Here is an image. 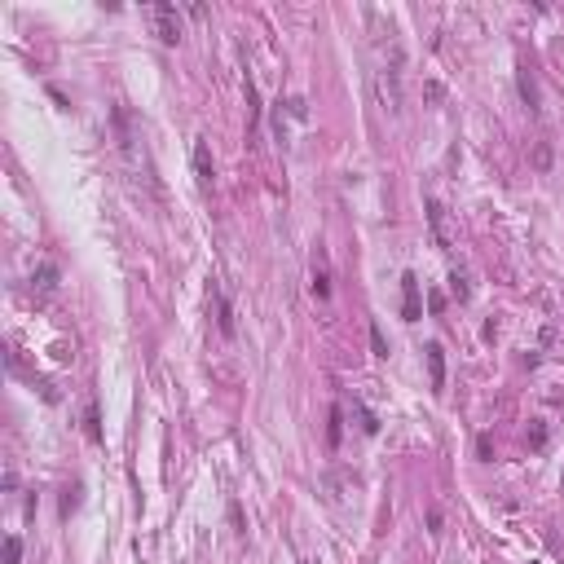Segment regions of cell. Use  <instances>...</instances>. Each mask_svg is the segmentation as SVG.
I'll return each instance as SVG.
<instances>
[{
    "label": "cell",
    "instance_id": "6da1fadb",
    "mask_svg": "<svg viewBox=\"0 0 564 564\" xmlns=\"http://www.w3.org/2000/svg\"><path fill=\"white\" fill-rule=\"evenodd\" d=\"M150 18H154V35L163 44H181V14H176V5H154Z\"/></svg>",
    "mask_w": 564,
    "mask_h": 564
},
{
    "label": "cell",
    "instance_id": "5b68a950",
    "mask_svg": "<svg viewBox=\"0 0 564 564\" xmlns=\"http://www.w3.org/2000/svg\"><path fill=\"white\" fill-rule=\"evenodd\" d=\"M53 291H57V265H53V260H44V265L31 273V295L35 300H49Z\"/></svg>",
    "mask_w": 564,
    "mask_h": 564
},
{
    "label": "cell",
    "instance_id": "ba28073f",
    "mask_svg": "<svg viewBox=\"0 0 564 564\" xmlns=\"http://www.w3.org/2000/svg\"><path fill=\"white\" fill-rule=\"evenodd\" d=\"M428 225H432V238H437V247H450V234H446V208H441L437 199H428Z\"/></svg>",
    "mask_w": 564,
    "mask_h": 564
},
{
    "label": "cell",
    "instance_id": "52a82bcc",
    "mask_svg": "<svg viewBox=\"0 0 564 564\" xmlns=\"http://www.w3.org/2000/svg\"><path fill=\"white\" fill-rule=\"evenodd\" d=\"M194 176H199V185H203V190H208V185H212V176H216V172H212V150H208V141H203V137L194 141Z\"/></svg>",
    "mask_w": 564,
    "mask_h": 564
},
{
    "label": "cell",
    "instance_id": "277c9868",
    "mask_svg": "<svg viewBox=\"0 0 564 564\" xmlns=\"http://www.w3.org/2000/svg\"><path fill=\"white\" fill-rule=\"evenodd\" d=\"M208 300H212V313H216V327H221V335H225V340H230V335H234V309H230V300H225V291H221V286H208Z\"/></svg>",
    "mask_w": 564,
    "mask_h": 564
},
{
    "label": "cell",
    "instance_id": "8fae6325",
    "mask_svg": "<svg viewBox=\"0 0 564 564\" xmlns=\"http://www.w3.org/2000/svg\"><path fill=\"white\" fill-rule=\"evenodd\" d=\"M340 424H344V410H340V406H331V428H327V446H331V450L340 446V432H344Z\"/></svg>",
    "mask_w": 564,
    "mask_h": 564
},
{
    "label": "cell",
    "instance_id": "e0dca14e",
    "mask_svg": "<svg viewBox=\"0 0 564 564\" xmlns=\"http://www.w3.org/2000/svg\"><path fill=\"white\" fill-rule=\"evenodd\" d=\"M560 494H564V476H560Z\"/></svg>",
    "mask_w": 564,
    "mask_h": 564
},
{
    "label": "cell",
    "instance_id": "7c38bea8",
    "mask_svg": "<svg viewBox=\"0 0 564 564\" xmlns=\"http://www.w3.org/2000/svg\"><path fill=\"white\" fill-rule=\"evenodd\" d=\"M84 432H89V441H102V428H98V406H89V410H84Z\"/></svg>",
    "mask_w": 564,
    "mask_h": 564
},
{
    "label": "cell",
    "instance_id": "8992f818",
    "mask_svg": "<svg viewBox=\"0 0 564 564\" xmlns=\"http://www.w3.org/2000/svg\"><path fill=\"white\" fill-rule=\"evenodd\" d=\"M424 357H428L432 392H441V388H446V349H441V344H428V349H424Z\"/></svg>",
    "mask_w": 564,
    "mask_h": 564
},
{
    "label": "cell",
    "instance_id": "5bb4252c",
    "mask_svg": "<svg viewBox=\"0 0 564 564\" xmlns=\"http://www.w3.org/2000/svg\"><path fill=\"white\" fill-rule=\"evenodd\" d=\"M370 349H375V357H388V340H383L379 327H370Z\"/></svg>",
    "mask_w": 564,
    "mask_h": 564
},
{
    "label": "cell",
    "instance_id": "30bf717a",
    "mask_svg": "<svg viewBox=\"0 0 564 564\" xmlns=\"http://www.w3.org/2000/svg\"><path fill=\"white\" fill-rule=\"evenodd\" d=\"M353 415H357V428H362L366 437H375V432H379V419H375V410H366L362 401H353Z\"/></svg>",
    "mask_w": 564,
    "mask_h": 564
},
{
    "label": "cell",
    "instance_id": "3957f363",
    "mask_svg": "<svg viewBox=\"0 0 564 564\" xmlns=\"http://www.w3.org/2000/svg\"><path fill=\"white\" fill-rule=\"evenodd\" d=\"M309 286L318 300H331V269H327V251H313V265H309Z\"/></svg>",
    "mask_w": 564,
    "mask_h": 564
},
{
    "label": "cell",
    "instance_id": "2e32d148",
    "mask_svg": "<svg viewBox=\"0 0 564 564\" xmlns=\"http://www.w3.org/2000/svg\"><path fill=\"white\" fill-rule=\"evenodd\" d=\"M230 520H234L238 534H247V529H243V507H238V502H230Z\"/></svg>",
    "mask_w": 564,
    "mask_h": 564
},
{
    "label": "cell",
    "instance_id": "9a60e30c",
    "mask_svg": "<svg viewBox=\"0 0 564 564\" xmlns=\"http://www.w3.org/2000/svg\"><path fill=\"white\" fill-rule=\"evenodd\" d=\"M476 454H481V459H489V454H494V437H489V432H481V437H476Z\"/></svg>",
    "mask_w": 564,
    "mask_h": 564
},
{
    "label": "cell",
    "instance_id": "9c48e42d",
    "mask_svg": "<svg viewBox=\"0 0 564 564\" xmlns=\"http://www.w3.org/2000/svg\"><path fill=\"white\" fill-rule=\"evenodd\" d=\"M520 98H525L529 111H543V106H538V84H534V75H529V66H520Z\"/></svg>",
    "mask_w": 564,
    "mask_h": 564
},
{
    "label": "cell",
    "instance_id": "7a4b0ae2",
    "mask_svg": "<svg viewBox=\"0 0 564 564\" xmlns=\"http://www.w3.org/2000/svg\"><path fill=\"white\" fill-rule=\"evenodd\" d=\"M401 313H406V322L424 318V300H419V278L415 273H401Z\"/></svg>",
    "mask_w": 564,
    "mask_h": 564
},
{
    "label": "cell",
    "instance_id": "4fadbf2b",
    "mask_svg": "<svg viewBox=\"0 0 564 564\" xmlns=\"http://www.w3.org/2000/svg\"><path fill=\"white\" fill-rule=\"evenodd\" d=\"M18 560H22V543L9 534V538H5V564H18Z\"/></svg>",
    "mask_w": 564,
    "mask_h": 564
}]
</instances>
